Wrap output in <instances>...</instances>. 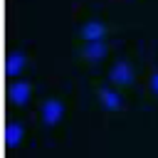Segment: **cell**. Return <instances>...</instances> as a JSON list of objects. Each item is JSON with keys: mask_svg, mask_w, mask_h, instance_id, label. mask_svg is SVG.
I'll return each instance as SVG.
<instances>
[{"mask_svg": "<svg viewBox=\"0 0 158 158\" xmlns=\"http://www.w3.org/2000/svg\"><path fill=\"white\" fill-rule=\"evenodd\" d=\"M40 118H42V123L44 126H57L62 118H64V101L62 99H57V96H47L44 101H42V106H40Z\"/></svg>", "mask_w": 158, "mask_h": 158, "instance_id": "1", "label": "cell"}, {"mask_svg": "<svg viewBox=\"0 0 158 158\" xmlns=\"http://www.w3.org/2000/svg\"><path fill=\"white\" fill-rule=\"evenodd\" d=\"M133 79H136V72H133V64L128 59H118V62L111 64L109 81L114 86H128V84H133Z\"/></svg>", "mask_w": 158, "mask_h": 158, "instance_id": "2", "label": "cell"}, {"mask_svg": "<svg viewBox=\"0 0 158 158\" xmlns=\"http://www.w3.org/2000/svg\"><path fill=\"white\" fill-rule=\"evenodd\" d=\"M7 99L10 104L15 106H27L30 99H32V84L27 79H15L10 86H7Z\"/></svg>", "mask_w": 158, "mask_h": 158, "instance_id": "3", "label": "cell"}, {"mask_svg": "<svg viewBox=\"0 0 158 158\" xmlns=\"http://www.w3.org/2000/svg\"><path fill=\"white\" fill-rule=\"evenodd\" d=\"M96 99H99V104H101L106 111H118V109L123 106V99H121L118 89H114V86H101V89L96 91Z\"/></svg>", "mask_w": 158, "mask_h": 158, "instance_id": "4", "label": "cell"}, {"mask_svg": "<svg viewBox=\"0 0 158 158\" xmlns=\"http://www.w3.org/2000/svg\"><path fill=\"white\" fill-rule=\"evenodd\" d=\"M79 35H81L84 42H89V40H104V35H106V25H104L99 17H89V20L79 27Z\"/></svg>", "mask_w": 158, "mask_h": 158, "instance_id": "5", "label": "cell"}, {"mask_svg": "<svg viewBox=\"0 0 158 158\" xmlns=\"http://www.w3.org/2000/svg\"><path fill=\"white\" fill-rule=\"evenodd\" d=\"M106 52H109L106 40H89V42H84V47H81V57H84L86 62H101V59L106 57Z\"/></svg>", "mask_w": 158, "mask_h": 158, "instance_id": "6", "label": "cell"}, {"mask_svg": "<svg viewBox=\"0 0 158 158\" xmlns=\"http://www.w3.org/2000/svg\"><path fill=\"white\" fill-rule=\"evenodd\" d=\"M25 64H27V57H25V52H20V49L10 52V54L5 57V74H7V77H12V79H17V77L22 74Z\"/></svg>", "mask_w": 158, "mask_h": 158, "instance_id": "7", "label": "cell"}, {"mask_svg": "<svg viewBox=\"0 0 158 158\" xmlns=\"http://www.w3.org/2000/svg\"><path fill=\"white\" fill-rule=\"evenodd\" d=\"M22 138H25V126H22L20 121L10 118V121L5 123V146H7V148H17V146L22 143Z\"/></svg>", "mask_w": 158, "mask_h": 158, "instance_id": "8", "label": "cell"}, {"mask_svg": "<svg viewBox=\"0 0 158 158\" xmlns=\"http://www.w3.org/2000/svg\"><path fill=\"white\" fill-rule=\"evenodd\" d=\"M148 84H151V91L158 96V72H156V74H151V81H148Z\"/></svg>", "mask_w": 158, "mask_h": 158, "instance_id": "9", "label": "cell"}]
</instances>
